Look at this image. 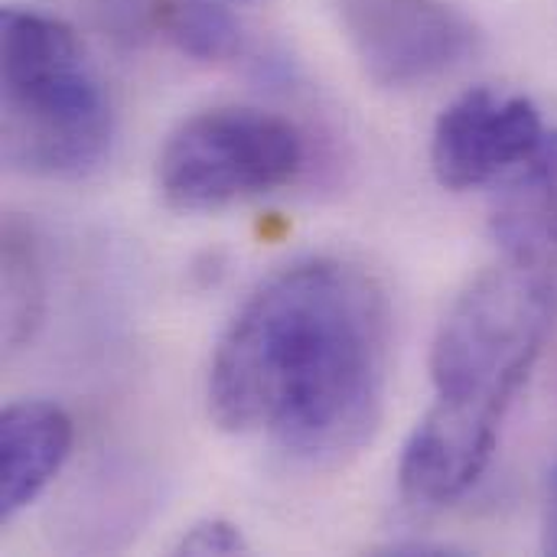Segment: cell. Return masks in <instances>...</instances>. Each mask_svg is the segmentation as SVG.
I'll use <instances>...</instances> for the list:
<instances>
[{
	"instance_id": "8fae6325",
	"label": "cell",
	"mask_w": 557,
	"mask_h": 557,
	"mask_svg": "<svg viewBox=\"0 0 557 557\" xmlns=\"http://www.w3.org/2000/svg\"><path fill=\"white\" fill-rule=\"evenodd\" d=\"M180 555H245L248 542L242 529L228 519H202L176 545Z\"/></svg>"
},
{
	"instance_id": "3957f363",
	"label": "cell",
	"mask_w": 557,
	"mask_h": 557,
	"mask_svg": "<svg viewBox=\"0 0 557 557\" xmlns=\"http://www.w3.org/2000/svg\"><path fill=\"white\" fill-rule=\"evenodd\" d=\"M0 46L3 163L39 180L95 173L114 140V111L75 29L39 10L7 7Z\"/></svg>"
},
{
	"instance_id": "52a82bcc",
	"label": "cell",
	"mask_w": 557,
	"mask_h": 557,
	"mask_svg": "<svg viewBox=\"0 0 557 557\" xmlns=\"http://www.w3.org/2000/svg\"><path fill=\"white\" fill-rule=\"evenodd\" d=\"M72 418L42 398L7 405L0 418V522H13L59 476L72 454Z\"/></svg>"
},
{
	"instance_id": "6da1fadb",
	"label": "cell",
	"mask_w": 557,
	"mask_h": 557,
	"mask_svg": "<svg viewBox=\"0 0 557 557\" xmlns=\"http://www.w3.org/2000/svg\"><path fill=\"white\" fill-rule=\"evenodd\" d=\"M392 313L382 284L343 258H304L264 277L209 362V414L307 467H339L385 408Z\"/></svg>"
},
{
	"instance_id": "7a4b0ae2",
	"label": "cell",
	"mask_w": 557,
	"mask_h": 557,
	"mask_svg": "<svg viewBox=\"0 0 557 557\" xmlns=\"http://www.w3.org/2000/svg\"><path fill=\"white\" fill-rule=\"evenodd\" d=\"M552 320L555 287L545 264L506 258L454 297L431 349L434 405L398 463L408 506L444 509L480 483L503 421L542 359Z\"/></svg>"
},
{
	"instance_id": "277c9868",
	"label": "cell",
	"mask_w": 557,
	"mask_h": 557,
	"mask_svg": "<svg viewBox=\"0 0 557 557\" xmlns=\"http://www.w3.org/2000/svg\"><path fill=\"white\" fill-rule=\"evenodd\" d=\"M300 166L304 137L287 117L219 104L176 124L157 157V186L176 212H219L294 183Z\"/></svg>"
},
{
	"instance_id": "5b68a950",
	"label": "cell",
	"mask_w": 557,
	"mask_h": 557,
	"mask_svg": "<svg viewBox=\"0 0 557 557\" xmlns=\"http://www.w3.org/2000/svg\"><path fill=\"white\" fill-rule=\"evenodd\" d=\"M362 72L382 88H414L463 65L476 26L450 0H333Z\"/></svg>"
},
{
	"instance_id": "30bf717a",
	"label": "cell",
	"mask_w": 557,
	"mask_h": 557,
	"mask_svg": "<svg viewBox=\"0 0 557 557\" xmlns=\"http://www.w3.org/2000/svg\"><path fill=\"white\" fill-rule=\"evenodd\" d=\"M42 274L33 235L20 222L3 228V339L20 349L33 339L42 320Z\"/></svg>"
},
{
	"instance_id": "9c48e42d",
	"label": "cell",
	"mask_w": 557,
	"mask_h": 557,
	"mask_svg": "<svg viewBox=\"0 0 557 557\" xmlns=\"http://www.w3.org/2000/svg\"><path fill=\"white\" fill-rule=\"evenodd\" d=\"M124 16L137 33L166 39L196 62H225L242 52V26L206 0H127Z\"/></svg>"
},
{
	"instance_id": "7c38bea8",
	"label": "cell",
	"mask_w": 557,
	"mask_h": 557,
	"mask_svg": "<svg viewBox=\"0 0 557 557\" xmlns=\"http://www.w3.org/2000/svg\"><path fill=\"white\" fill-rule=\"evenodd\" d=\"M542 548L548 555H557V467L548 480V496H545V519H542Z\"/></svg>"
},
{
	"instance_id": "ba28073f",
	"label": "cell",
	"mask_w": 557,
	"mask_h": 557,
	"mask_svg": "<svg viewBox=\"0 0 557 557\" xmlns=\"http://www.w3.org/2000/svg\"><path fill=\"white\" fill-rule=\"evenodd\" d=\"M493 238L506 258L545 264L557 251V127H548L535 153L499 183Z\"/></svg>"
},
{
	"instance_id": "8992f818",
	"label": "cell",
	"mask_w": 557,
	"mask_h": 557,
	"mask_svg": "<svg viewBox=\"0 0 557 557\" xmlns=\"http://www.w3.org/2000/svg\"><path fill=\"white\" fill-rule=\"evenodd\" d=\"M545 131L532 98L490 85L470 88L434 124L431 170L454 193L503 183L535 153Z\"/></svg>"
}]
</instances>
